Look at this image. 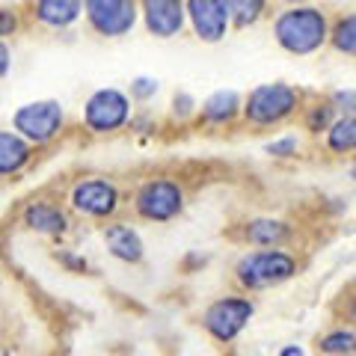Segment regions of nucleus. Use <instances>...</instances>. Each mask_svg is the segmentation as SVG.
I'll use <instances>...</instances> for the list:
<instances>
[{
  "mask_svg": "<svg viewBox=\"0 0 356 356\" xmlns=\"http://www.w3.org/2000/svg\"><path fill=\"white\" fill-rule=\"evenodd\" d=\"M276 39L291 54H312L327 39V21L318 9H291L276 21Z\"/></svg>",
  "mask_w": 356,
  "mask_h": 356,
  "instance_id": "nucleus-1",
  "label": "nucleus"
},
{
  "mask_svg": "<svg viewBox=\"0 0 356 356\" xmlns=\"http://www.w3.org/2000/svg\"><path fill=\"white\" fill-rule=\"evenodd\" d=\"M291 276H294V259L280 250L250 252L238 264V280L247 288H270V285L291 280Z\"/></svg>",
  "mask_w": 356,
  "mask_h": 356,
  "instance_id": "nucleus-2",
  "label": "nucleus"
},
{
  "mask_svg": "<svg viewBox=\"0 0 356 356\" xmlns=\"http://www.w3.org/2000/svg\"><path fill=\"white\" fill-rule=\"evenodd\" d=\"M297 107V92L285 83H267L259 86L247 102V116L255 125H273V122L285 119Z\"/></svg>",
  "mask_w": 356,
  "mask_h": 356,
  "instance_id": "nucleus-3",
  "label": "nucleus"
},
{
  "mask_svg": "<svg viewBox=\"0 0 356 356\" xmlns=\"http://www.w3.org/2000/svg\"><path fill=\"white\" fill-rule=\"evenodd\" d=\"M250 318H252V303H250V300L226 297V300H217L214 306H208L202 324H205V330L214 339L232 341L243 327H247Z\"/></svg>",
  "mask_w": 356,
  "mask_h": 356,
  "instance_id": "nucleus-4",
  "label": "nucleus"
},
{
  "mask_svg": "<svg viewBox=\"0 0 356 356\" xmlns=\"http://www.w3.org/2000/svg\"><path fill=\"white\" fill-rule=\"evenodd\" d=\"M63 128V107L57 102L24 104L15 113V131H21L33 143H48Z\"/></svg>",
  "mask_w": 356,
  "mask_h": 356,
  "instance_id": "nucleus-5",
  "label": "nucleus"
},
{
  "mask_svg": "<svg viewBox=\"0 0 356 356\" xmlns=\"http://www.w3.org/2000/svg\"><path fill=\"white\" fill-rule=\"evenodd\" d=\"M86 18L102 36H122L137 24L134 0H83Z\"/></svg>",
  "mask_w": 356,
  "mask_h": 356,
  "instance_id": "nucleus-6",
  "label": "nucleus"
},
{
  "mask_svg": "<svg viewBox=\"0 0 356 356\" xmlns=\"http://www.w3.org/2000/svg\"><path fill=\"white\" fill-rule=\"evenodd\" d=\"M128 119V98L119 89H102L86 102V125L92 131H116Z\"/></svg>",
  "mask_w": 356,
  "mask_h": 356,
  "instance_id": "nucleus-7",
  "label": "nucleus"
},
{
  "mask_svg": "<svg viewBox=\"0 0 356 356\" xmlns=\"http://www.w3.org/2000/svg\"><path fill=\"white\" fill-rule=\"evenodd\" d=\"M137 211L146 220H172L181 211V191L172 181H152L140 191Z\"/></svg>",
  "mask_w": 356,
  "mask_h": 356,
  "instance_id": "nucleus-8",
  "label": "nucleus"
},
{
  "mask_svg": "<svg viewBox=\"0 0 356 356\" xmlns=\"http://www.w3.org/2000/svg\"><path fill=\"white\" fill-rule=\"evenodd\" d=\"M187 15H191L199 39L217 42V39L226 36L229 15H226L222 0H187Z\"/></svg>",
  "mask_w": 356,
  "mask_h": 356,
  "instance_id": "nucleus-9",
  "label": "nucleus"
},
{
  "mask_svg": "<svg viewBox=\"0 0 356 356\" xmlns=\"http://www.w3.org/2000/svg\"><path fill=\"white\" fill-rule=\"evenodd\" d=\"M72 202L77 211L83 214H92V217H107L116 211V202H119V193L113 184L107 181H83L74 187L72 193Z\"/></svg>",
  "mask_w": 356,
  "mask_h": 356,
  "instance_id": "nucleus-10",
  "label": "nucleus"
},
{
  "mask_svg": "<svg viewBox=\"0 0 356 356\" xmlns=\"http://www.w3.org/2000/svg\"><path fill=\"white\" fill-rule=\"evenodd\" d=\"M143 15L154 36L170 39L184 27V3L181 0H143Z\"/></svg>",
  "mask_w": 356,
  "mask_h": 356,
  "instance_id": "nucleus-11",
  "label": "nucleus"
},
{
  "mask_svg": "<svg viewBox=\"0 0 356 356\" xmlns=\"http://www.w3.org/2000/svg\"><path fill=\"white\" fill-rule=\"evenodd\" d=\"M83 13V0H36V18L48 27H69Z\"/></svg>",
  "mask_w": 356,
  "mask_h": 356,
  "instance_id": "nucleus-12",
  "label": "nucleus"
},
{
  "mask_svg": "<svg viewBox=\"0 0 356 356\" xmlns=\"http://www.w3.org/2000/svg\"><path fill=\"white\" fill-rule=\"evenodd\" d=\"M107 247L122 261H140L143 259V241L131 226H110L107 229Z\"/></svg>",
  "mask_w": 356,
  "mask_h": 356,
  "instance_id": "nucleus-13",
  "label": "nucleus"
},
{
  "mask_svg": "<svg viewBox=\"0 0 356 356\" xmlns=\"http://www.w3.org/2000/svg\"><path fill=\"white\" fill-rule=\"evenodd\" d=\"M30 161V146L18 134H6L0 131V172L9 175V172H18L21 166Z\"/></svg>",
  "mask_w": 356,
  "mask_h": 356,
  "instance_id": "nucleus-14",
  "label": "nucleus"
},
{
  "mask_svg": "<svg viewBox=\"0 0 356 356\" xmlns=\"http://www.w3.org/2000/svg\"><path fill=\"white\" fill-rule=\"evenodd\" d=\"M238 107H241V102H238V92H217V95H211L208 102L202 104V116L208 119V122H229L232 116L238 113Z\"/></svg>",
  "mask_w": 356,
  "mask_h": 356,
  "instance_id": "nucleus-15",
  "label": "nucleus"
},
{
  "mask_svg": "<svg viewBox=\"0 0 356 356\" xmlns=\"http://www.w3.org/2000/svg\"><path fill=\"white\" fill-rule=\"evenodd\" d=\"M27 226L36 232H44V235H57V232L65 229V217L51 205H33L27 211Z\"/></svg>",
  "mask_w": 356,
  "mask_h": 356,
  "instance_id": "nucleus-16",
  "label": "nucleus"
},
{
  "mask_svg": "<svg viewBox=\"0 0 356 356\" xmlns=\"http://www.w3.org/2000/svg\"><path fill=\"white\" fill-rule=\"evenodd\" d=\"M247 238L252 243H259V247H276V243H282L288 238V229L276 220H255V222H250Z\"/></svg>",
  "mask_w": 356,
  "mask_h": 356,
  "instance_id": "nucleus-17",
  "label": "nucleus"
},
{
  "mask_svg": "<svg viewBox=\"0 0 356 356\" xmlns=\"http://www.w3.org/2000/svg\"><path fill=\"white\" fill-rule=\"evenodd\" d=\"M222 6H226V15L241 27L259 21V15L264 13V0H222Z\"/></svg>",
  "mask_w": 356,
  "mask_h": 356,
  "instance_id": "nucleus-18",
  "label": "nucleus"
},
{
  "mask_svg": "<svg viewBox=\"0 0 356 356\" xmlns=\"http://www.w3.org/2000/svg\"><path fill=\"white\" fill-rule=\"evenodd\" d=\"M330 149L332 152H353L356 149V116H344L330 128Z\"/></svg>",
  "mask_w": 356,
  "mask_h": 356,
  "instance_id": "nucleus-19",
  "label": "nucleus"
},
{
  "mask_svg": "<svg viewBox=\"0 0 356 356\" xmlns=\"http://www.w3.org/2000/svg\"><path fill=\"white\" fill-rule=\"evenodd\" d=\"M321 350L330 353V356H348L356 350V336L348 330H339V332H330V336L321 341Z\"/></svg>",
  "mask_w": 356,
  "mask_h": 356,
  "instance_id": "nucleus-20",
  "label": "nucleus"
},
{
  "mask_svg": "<svg viewBox=\"0 0 356 356\" xmlns=\"http://www.w3.org/2000/svg\"><path fill=\"white\" fill-rule=\"evenodd\" d=\"M332 42H336V48H339V51L353 54V57H356V15L339 21L336 33H332Z\"/></svg>",
  "mask_w": 356,
  "mask_h": 356,
  "instance_id": "nucleus-21",
  "label": "nucleus"
},
{
  "mask_svg": "<svg viewBox=\"0 0 356 356\" xmlns=\"http://www.w3.org/2000/svg\"><path fill=\"white\" fill-rule=\"evenodd\" d=\"M15 27H18L15 13H9V9H0V36H13Z\"/></svg>",
  "mask_w": 356,
  "mask_h": 356,
  "instance_id": "nucleus-22",
  "label": "nucleus"
},
{
  "mask_svg": "<svg viewBox=\"0 0 356 356\" xmlns=\"http://www.w3.org/2000/svg\"><path fill=\"white\" fill-rule=\"evenodd\" d=\"M336 104L344 110V113H353L356 116V92L353 89H344V92L336 95Z\"/></svg>",
  "mask_w": 356,
  "mask_h": 356,
  "instance_id": "nucleus-23",
  "label": "nucleus"
},
{
  "mask_svg": "<svg viewBox=\"0 0 356 356\" xmlns=\"http://www.w3.org/2000/svg\"><path fill=\"white\" fill-rule=\"evenodd\" d=\"M297 149V143L288 137V140H280V143H270V146H267V152L270 154H280V158H285V154H291Z\"/></svg>",
  "mask_w": 356,
  "mask_h": 356,
  "instance_id": "nucleus-24",
  "label": "nucleus"
},
{
  "mask_svg": "<svg viewBox=\"0 0 356 356\" xmlns=\"http://www.w3.org/2000/svg\"><path fill=\"white\" fill-rule=\"evenodd\" d=\"M154 89H158V83L146 81V77H140V81L134 83V92H137V95H149V92H154Z\"/></svg>",
  "mask_w": 356,
  "mask_h": 356,
  "instance_id": "nucleus-25",
  "label": "nucleus"
},
{
  "mask_svg": "<svg viewBox=\"0 0 356 356\" xmlns=\"http://www.w3.org/2000/svg\"><path fill=\"white\" fill-rule=\"evenodd\" d=\"M6 72H9V48L0 42V77H3Z\"/></svg>",
  "mask_w": 356,
  "mask_h": 356,
  "instance_id": "nucleus-26",
  "label": "nucleus"
},
{
  "mask_svg": "<svg viewBox=\"0 0 356 356\" xmlns=\"http://www.w3.org/2000/svg\"><path fill=\"white\" fill-rule=\"evenodd\" d=\"M280 356H303V350H300V348H285Z\"/></svg>",
  "mask_w": 356,
  "mask_h": 356,
  "instance_id": "nucleus-27",
  "label": "nucleus"
},
{
  "mask_svg": "<svg viewBox=\"0 0 356 356\" xmlns=\"http://www.w3.org/2000/svg\"><path fill=\"white\" fill-rule=\"evenodd\" d=\"M350 312H353V318H356V300H353V306H350Z\"/></svg>",
  "mask_w": 356,
  "mask_h": 356,
  "instance_id": "nucleus-28",
  "label": "nucleus"
},
{
  "mask_svg": "<svg viewBox=\"0 0 356 356\" xmlns=\"http://www.w3.org/2000/svg\"><path fill=\"white\" fill-rule=\"evenodd\" d=\"M353 178H356V166H353Z\"/></svg>",
  "mask_w": 356,
  "mask_h": 356,
  "instance_id": "nucleus-29",
  "label": "nucleus"
}]
</instances>
